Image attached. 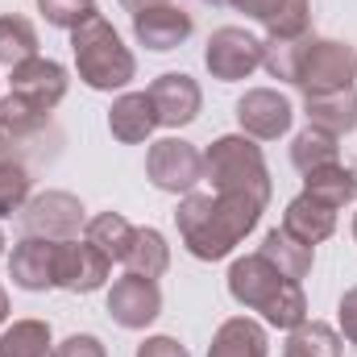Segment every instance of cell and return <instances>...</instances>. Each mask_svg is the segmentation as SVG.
<instances>
[{
	"label": "cell",
	"instance_id": "obj_1",
	"mask_svg": "<svg viewBox=\"0 0 357 357\" xmlns=\"http://www.w3.org/2000/svg\"><path fill=\"white\" fill-rule=\"evenodd\" d=\"M266 208H258L254 199L241 195H216V191H187L178 199L175 225L178 237L187 245L191 258L199 262H220L229 258L262 220Z\"/></svg>",
	"mask_w": 357,
	"mask_h": 357
},
{
	"label": "cell",
	"instance_id": "obj_2",
	"mask_svg": "<svg viewBox=\"0 0 357 357\" xmlns=\"http://www.w3.org/2000/svg\"><path fill=\"white\" fill-rule=\"evenodd\" d=\"M274 79H287L303 96H328V91H345L357 79V50L349 42L337 38H299V42H266V59H262Z\"/></svg>",
	"mask_w": 357,
	"mask_h": 357
},
{
	"label": "cell",
	"instance_id": "obj_3",
	"mask_svg": "<svg viewBox=\"0 0 357 357\" xmlns=\"http://www.w3.org/2000/svg\"><path fill=\"white\" fill-rule=\"evenodd\" d=\"M229 295L250 307V312H262V320L274 328H295L307 320V295H303V282L287 278L278 266H270L262 254H245L229 266Z\"/></svg>",
	"mask_w": 357,
	"mask_h": 357
},
{
	"label": "cell",
	"instance_id": "obj_4",
	"mask_svg": "<svg viewBox=\"0 0 357 357\" xmlns=\"http://www.w3.org/2000/svg\"><path fill=\"white\" fill-rule=\"evenodd\" d=\"M204 178L212 183L216 195H241L254 199L258 208H266L274 191L262 146L245 133H225L204 150Z\"/></svg>",
	"mask_w": 357,
	"mask_h": 357
},
{
	"label": "cell",
	"instance_id": "obj_5",
	"mask_svg": "<svg viewBox=\"0 0 357 357\" xmlns=\"http://www.w3.org/2000/svg\"><path fill=\"white\" fill-rule=\"evenodd\" d=\"M71 54H75L79 79L91 91H121L137 75L133 50L121 42V33L112 29V21L104 13H96L79 29H71Z\"/></svg>",
	"mask_w": 357,
	"mask_h": 357
},
{
	"label": "cell",
	"instance_id": "obj_6",
	"mask_svg": "<svg viewBox=\"0 0 357 357\" xmlns=\"http://www.w3.org/2000/svg\"><path fill=\"white\" fill-rule=\"evenodd\" d=\"M266 59V42L254 38L250 29L241 25H220L212 29L208 46H204V67L212 79L220 84H237V79H250Z\"/></svg>",
	"mask_w": 357,
	"mask_h": 357
},
{
	"label": "cell",
	"instance_id": "obj_7",
	"mask_svg": "<svg viewBox=\"0 0 357 357\" xmlns=\"http://www.w3.org/2000/svg\"><path fill=\"white\" fill-rule=\"evenodd\" d=\"M88 225L79 195L71 191H42L21 208V229L25 237H46V241H71Z\"/></svg>",
	"mask_w": 357,
	"mask_h": 357
},
{
	"label": "cell",
	"instance_id": "obj_8",
	"mask_svg": "<svg viewBox=\"0 0 357 357\" xmlns=\"http://www.w3.org/2000/svg\"><path fill=\"white\" fill-rule=\"evenodd\" d=\"M146 175L167 195H187L204 178V154L183 137H162L146 154Z\"/></svg>",
	"mask_w": 357,
	"mask_h": 357
},
{
	"label": "cell",
	"instance_id": "obj_9",
	"mask_svg": "<svg viewBox=\"0 0 357 357\" xmlns=\"http://www.w3.org/2000/svg\"><path fill=\"white\" fill-rule=\"evenodd\" d=\"M112 274V258L104 250H96L88 237H71V241H54V287L59 291H75L88 295L100 291Z\"/></svg>",
	"mask_w": 357,
	"mask_h": 357
},
{
	"label": "cell",
	"instance_id": "obj_10",
	"mask_svg": "<svg viewBox=\"0 0 357 357\" xmlns=\"http://www.w3.org/2000/svg\"><path fill=\"white\" fill-rule=\"evenodd\" d=\"M108 316L121 324V328H150L158 316H162V291H158V278H146V274H125L112 282L108 291Z\"/></svg>",
	"mask_w": 357,
	"mask_h": 357
},
{
	"label": "cell",
	"instance_id": "obj_11",
	"mask_svg": "<svg viewBox=\"0 0 357 357\" xmlns=\"http://www.w3.org/2000/svg\"><path fill=\"white\" fill-rule=\"evenodd\" d=\"M295 121V108L282 91L274 88H250L237 100V125L254 142H278Z\"/></svg>",
	"mask_w": 357,
	"mask_h": 357
},
{
	"label": "cell",
	"instance_id": "obj_12",
	"mask_svg": "<svg viewBox=\"0 0 357 357\" xmlns=\"http://www.w3.org/2000/svg\"><path fill=\"white\" fill-rule=\"evenodd\" d=\"M8 84H13L17 96H25V100H33L38 108L54 112V108L63 104V96H67V84H71V79H67V67H63V63L33 54V59L17 63V67L8 71Z\"/></svg>",
	"mask_w": 357,
	"mask_h": 357
},
{
	"label": "cell",
	"instance_id": "obj_13",
	"mask_svg": "<svg viewBox=\"0 0 357 357\" xmlns=\"http://www.w3.org/2000/svg\"><path fill=\"white\" fill-rule=\"evenodd\" d=\"M191 29H195L191 13H187L183 4H175V0H171V4H154V8L133 13V38H137L146 50H158V54L183 46V42L191 38Z\"/></svg>",
	"mask_w": 357,
	"mask_h": 357
},
{
	"label": "cell",
	"instance_id": "obj_14",
	"mask_svg": "<svg viewBox=\"0 0 357 357\" xmlns=\"http://www.w3.org/2000/svg\"><path fill=\"white\" fill-rule=\"evenodd\" d=\"M150 100H154L158 125H167V129L191 125V121L199 116V108H204V91H199V84H195L191 75H183V71L158 75V79L150 84Z\"/></svg>",
	"mask_w": 357,
	"mask_h": 357
},
{
	"label": "cell",
	"instance_id": "obj_15",
	"mask_svg": "<svg viewBox=\"0 0 357 357\" xmlns=\"http://www.w3.org/2000/svg\"><path fill=\"white\" fill-rule=\"evenodd\" d=\"M337 212L341 208H333V204L299 191L287 204V212H282V233H291L299 245H320V241H328L337 233Z\"/></svg>",
	"mask_w": 357,
	"mask_h": 357
},
{
	"label": "cell",
	"instance_id": "obj_16",
	"mask_svg": "<svg viewBox=\"0 0 357 357\" xmlns=\"http://www.w3.org/2000/svg\"><path fill=\"white\" fill-rule=\"evenodd\" d=\"M8 278L21 291H46L54 287V241L46 237H21L8 254Z\"/></svg>",
	"mask_w": 357,
	"mask_h": 357
},
{
	"label": "cell",
	"instance_id": "obj_17",
	"mask_svg": "<svg viewBox=\"0 0 357 357\" xmlns=\"http://www.w3.org/2000/svg\"><path fill=\"white\" fill-rule=\"evenodd\" d=\"M108 129L116 142L125 146H142L154 129H158V112H154V100L150 91H121L108 108Z\"/></svg>",
	"mask_w": 357,
	"mask_h": 357
},
{
	"label": "cell",
	"instance_id": "obj_18",
	"mask_svg": "<svg viewBox=\"0 0 357 357\" xmlns=\"http://www.w3.org/2000/svg\"><path fill=\"white\" fill-rule=\"evenodd\" d=\"M303 112H307V125H316L333 137H345L357 129V88L328 91V96H303Z\"/></svg>",
	"mask_w": 357,
	"mask_h": 357
},
{
	"label": "cell",
	"instance_id": "obj_19",
	"mask_svg": "<svg viewBox=\"0 0 357 357\" xmlns=\"http://www.w3.org/2000/svg\"><path fill=\"white\" fill-rule=\"evenodd\" d=\"M270 354V341H266V328L250 316H233L216 328L212 345H208V357H266Z\"/></svg>",
	"mask_w": 357,
	"mask_h": 357
},
{
	"label": "cell",
	"instance_id": "obj_20",
	"mask_svg": "<svg viewBox=\"0 0 357 357\" xmlns=\"http://www.w3.org/2000/svg\"><path fill=\"white\" fill-rule=\"evenodd\" d=\"M121 266L129 274H146V278H162L171 270V245L158 229H133V241L121 258Z\"/></svg>",
	"mask_w": 357,
	"mask_h": 357
},
{
	"label": "cell",
	"instance_id": "obj_21",
	"mask_svg": "<svg viewBox=\"0 0 357 357\" xmlns=\"http://www.w3.org/2000/svg\"><path fill=\"white\" fill-rule=\"evenodd\" d=\"M345 349V337L324 324V320H303L287 333V345H282V357H341Z\"/></svg>",
	"mask_w": 357,
	"mask_h": 357
},
{
	"label": "cell",
	"instance_id": "obj_22",
	"mask_svg": "<svg viewBox=\"0 0 357 357\" xmlns=\"http://www.w3.org/2000/svg\"><path fill=\"white\" fill-rule=\"evenodd\" d=\"M303 191L333 204V208H345L357 199V175L345 167V162H328V167H316L303 175Z\"/></svg>",
	"mask_w": 357,
	"mask_h": 357
},
{
	"label": "cell",
	"instance_id": "obj_23",
	"mask_svg": "<svg viewBox=\"0 0 357 357\" xmlns=\"http://www.w3.org/2000/svg\"><path fill=\"white\" fill-rule=\"evenodd\" d=\"M262 258H266L270 266H278L287 278H295V282H303L307 274H312V245H299L291 233H282V229H270L266 237H262V250H258Z\"/></svg>",
	"mask_w": 357,
	"mask_h": 357
},
{
	"label": "cell",
	"instance_id": "obj_24",
	"mask_svg": "<svg viewBox=\"0 0 357 357\" xmlns=\"http://www.w3.org/2000/svg\"><path fill=\"white\" fill-rule=\"evenodd\" d=\"M50 324L46 320H13L0 333V357H50Z\"/></svg>",
	"mask_w": 357,
	"mask_h": 357
},
{
	"label": "cell",
	"instance_id": "obj_25",
	"mask_svg": "<svg viewBox=\"0 0 357 357\" xmlns=\"http://www.w3.org/2000/svg\"><path fill=\"white\" fill-rule=\"evenodd\" d=\"M328 162H341V146H337L333 133H324L316 125H307L303 133H295V142H291V167L299 175H307L316 167H328Z\"/></svg>",
	"mask_w": 357,
	"mask_h": 357
},
{
	"label": "cell",
	"instance_id": "obj_26",
	"mask_svg": "<svg viewBox=\"0 0 357 357\" xmlns=\"http://www.w3.org/2000/svg\"><path fill=\"white\" fill-rule=\"evenodd\" d=\"M46 121H50V112H46V108H38L33 100H25V96H17V91L0 96V129H4L13 142L42 133V129H46Z\"/></svg>",
	"mask_w": 357,
	"mask_h": 357
},
{
	"label": "cell",
	"instance_id": "obj_27",
	"mask_svg": "<svg viewBox=\"0 0 357 357\" xmlns=\"http://www.w3.org/2000/svg\"><path fill=\"white\" fill-rule=\"evenodd\" d=\"M84 237L96 250H104L112 262H121L125 250H129V241H133V225L121 212H100V216H91L88 225H84Z\"/></svg>",
	"mask_w": 357,
	"mask_h": 357
},
{
	"label": "cell",
	"instance_id": "obj_28",
	"mask_svg": "<svg viewBox=\"0 0 357 357\" xmlns=\"http://www.w3.org/2000/svg\"><path fill=\"white\" fill-rule=\"evenodd\" d=\"M33 54H38V29H33V21H25L17 13L0 17V63L13 71L17 63H25Z\"/></svg>",
	"mask_w": 357,
	"mask_h": 357
},
{
	"label": "cell",
	"instance_id": "obj_29",
	"mask_svg": "<svg viewBox=\"0 0 357 357\" xmlns=\"http://www.w3.org/2000/svg\"><path fill=\"white\" fill-rule=\"evenodd\" d=\"M312 33V0H282L266 21V42H299Z\"/></svg>",
	"mask_w": 357,
	"mask_h": 357
},
{
	"label": "cell",
	"instance_id": "obj_30",
	"mask_svg": "<svg viewBox=\"0 0 357 357\" xmlns=\"http://www.w3.org/2000/svg\"><path fill=\"white\" fill-rule=\"evenodd\" d=\"M29 187H33V178H29V171H25L17 158L0 162V216L21 212V208L29 204Z\"/></svg>",
	"mask_w": 357,
	"mask_h": 357
},
{
	"label": "cell",
	"instance_id": "obj_31",
	"mask_svg": "<svg viewBox=\"0 0 357 357\" xmlns=\"http://www.w3.org/2000/svg\"><path fill=\"white\" fill-rule=\"evenodd\" d=\"M38 13L54 25V29H79L88 17H96V0H38Z\"/></svg>",
	"mask_w": 357,
	"mask_h": 357
},
{
	"label": "cell",
	"instance_id": "obj_32",
	"mask_svg": "<svg viewBox=\"0 0 357 357\" xmlns=\"http://www.w3.org/2000/svg\"><path fill=\"white\" fill-rule=\"evenodd\" d=\"M50 357H108V349H104V341L91 337V333H71L63 345H54Z\"/></svg>",
	"mask_w": 357,
	"mask_h": 357
},
{
	"label": "cell",
	"instance_id": "obj_33",
	"mask_svg": "<svg viewBox=\"0 0 357 357\" xmlns=\"http://www.w3.org/2000/svg\"><path fill=\"white\" fill-rule=\"evenodd\" d=\"M337 316H341V337H345L349 345H357V287H349V291L341 295Z\"/></svg>",
	"mask_w": 357,
	"mask_h": 357
},
{
	"label": "cell",
	"instance_id": "obj_34",
	"mask_svg": "<svg viewBox=\"0 0 357 357\" xmlns=\"http://www.w3.org/2000/svg\"><path fill=\"white\" fill-rule=\"evenodd\" d=\"M137 357H191V354L178 345L175 337H146L137 345Z\"/></svg>",
	"mask_w": 357,
	"mask_h": 357
},
{
	"label": "cell",
	"instance_id": "obj_35",
	"mask_svg": "<svg viewBox=\"0 0 357 357\" xmlns=\"http://www.w3.org/2000/svg\"><path fill=\"white\" fill-rule=\"evenodd\" d=\"M278 4L282 0H229V8H237V13H245L250 21H262V25L278 13Z\"/></svg>",
	"mask_w": 357,
	"mask_h": 357
},
{
	"label": "cell",
	"instance_id": "obj_36",
	"mask_svg": "<svg viewBox=\"0 0 357 357\" xmlns=\"http://www.w3.org/2000/svg\"><path fill=\"white\" fill-rule=\"evenodd\" d=\"M154 4H171V0H121V8H129V13H142V8H154Z\"/></svg>",
	"mask_w": 357,
	"mask_h": 357
},
{
	"label": "cell",
	"instance_id": "obj_37",
	"mask_svg": "<svg viewBox=\"0 0 357 357\" xmlns=\"http://www.w3.org/2000/svg\"><path fill=\"white\" fill-rule=\"evenodd\" d=\"M8 158H13V137L0 129V162H8Z\"/></svg>",
	"mask_w": 357,
	"mask_h": 357
},
{
	"label": "cell",
	"instance_id": "obj_38",
	"mask_svg": "<svg viewBox=\"0 0 357 357\" xmlns=\"http://www.w3.org/2000/svg\"><path fill=\"white\" fill-rule=\"evenodd\" d=\"M4 320H8V291L0 287V328H4Z\"/></svg>",
	"mask_w": 357,
	"mask_h": 357
},
{
	"label": "cell",
	"instance_id": "obj_39",
	"mask_svg": "<svg viewBox=\"0 0 357 357\" xmlns=\"http://www.w3.org/2000/svg\"><path fill=\"white\" fill-rule=\"evenodd\" d=\"M204 4H212V8H229V0H204Z\"/></svg>",
	"mask_w": 357,
	"mask_h": 357
},
{
	"label": "cell",
	"instance_id": "obj_40",
	"mask_svg": "<svg viewBox=\"0 0 357 357\" xmlns=\"http://www.w3.org/2000/svg\"><path fill=\"white\" fill-rule=\"evenodd\" d=\"M4 245H8V241H4V233H0V254H4Z\"/></svg>",
	"mask_w": 357,
	"mask_h": 357
},
{
	"label": "cell",
	"instance_id": "obj_41",
	"mask_svg": "<svg viewBox=\"0 0 357 357\" xmlns=\"http://www.w3.org/2000/svg\"><path fill=\"white\" fill-rule=\"evenodd\" d=\"M354 241H357V216H354Z\"/></svg>",
	"mask_w": 357,
	"mask_h": 357
}]
</instances>
